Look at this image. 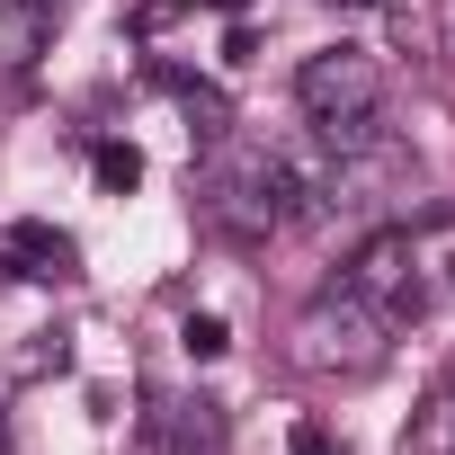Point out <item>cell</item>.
Wrapping results in <instances>:
<instances>
[{
  "mask_svg": "<svg viewBox=\"0 0 455 455\" xmlns=\"http://www.w3.org/2000/svg\"><path fill=\"white\" fill-rule=\"evenodd\" d=\"M286 357H295L304 375H366V366L384 357V313L357 304L348 286H331V295H313V304L295 313Z\"/></svg>",
  "mask_w": 455,
  "mask_h": 455,
  "instance_id": "6da1fadb",
  "label": "cell"
},
{
  "mask_svg": "<svg viewBox=\"0 0 455 455\" xmlns=\"http://www.w3.org/2000/svg\"><path fill=\"white\" fill-rule=\"evenodd\" d=\"M419 268H428V259H419L411 233H366V242L348 251L339 286H348L357 304H375L384 322H411V313H428V277H419Z\"/></svg>",
  "mask_w": 455,
  "mask_h": 455,
  "instance_id": "7a4b0ae2",
  "label": "cell"
},
{
  "mask_svg": "<svg viewBox=\"0 0 455 455\" xmlns=\"http://www.w3.org/2000/svg\"><path fill=\"white\" fill-rule=\"evenodd\" d=\"M295 108L322 125V116H366V108H384V72H375V54H357V45H322V54H304V72H295Z\"/></svg>",
  "mask_w": 455,
  "mask_h": 455,
  "instance_id": "3957f363",
  "label": "cell"
},
{
  "mask_svg": "<svg viewBox=\"0 0 455 455\" xmlns=\"http://www.w3.org/2000/svg\"><path fill=\"white\" fill-rule=\"evenodd\" d=\"M205 214H214L233 242H268L277 223H286V179H277V152H251V161H233V170L214 179Z\"/></svg>",
  "mask_w": 455,
  "mask_h": 455,
  "instance_id": "277c9868",
  "label": "cell"
},
{
  "mask_svg": "<svg viewBox=\"0 0 455 455\" xmlns=\"http://www.w3.org/2000/svg\"><path fill=\"white\" fill-rule=\"evenodd\" d=\"M402 455H455V384H446V393H428V402L411 411Z\"/></svg>",
  "mask_w": 455,
  "mask_h": 455,
  "instance_id": "5b68a950",
  "label": "cell"
},
{
  "mask_svg": "<svg viewBox=\"0 0 455 455\" xmlns=\"http://www.w3.org/2000/svg\"><path fill=\"white\" fill-rule=\"evenodd\" d=\"M10 251L28 259V277H72V233H54V223H19V233H10Z\"/></svg>",
  "mask_w": 455,
  "mask_h": 455,
  "instance_id": "8992f818",
  "label": "cell"
},
{
  "mask_svg": "<svg viewBox=\"0 0 455 455\" xmlns=\"http://www.w3.org/2000/svg\"><path fill=\"white\" fill-rule=\"evenodd\" d=\"M99 188H116V196L143 188V152L134 143H99Z\"/></svg>",
  "mask_w": 455,
  "mask_h": 455,
  "instance_id": "52a82bcc",
  "label": "cell"
},
{
  "mask_svg": "<svg viewBox=\"0 0 455 455\" xmlns=\"http://www.w3.org/2000/svg\"><path fill=\"white\" fill-rule=\"evenodd\" d=\"M36 45H45V10H10V63H36Z\"/></svg>",
  "mask_w": 455,
  "mask_h": 455,
  "instance_id": "ba28073f",
  "label": "cell"
},
{
  "mask_svg": "<svg viewBox=\"0 0 455 455\" xmlns=\"http://www.w3.org/2000/svg\"><path fill=\"white\" fill-rule=\"evenodd\" d=\"M179 339H188V357H223V348H233L214 313H188V331H179Z\"/></svg>",
  "mask_w": 455,
  "mask_h": 455,
  "instance_id": "9c48e42d",
  "label": "cell"
},
{
  "mask_svg": "<svg viewBox=\"0 0 455 455\" xmlns=\"http://www.w3.org/2000/svg\"><path fill=\"white\" fill-rule=\"evenodd\" d=\"M179 10H188V0H152V10H134V36H161Z\"/></svg>",
  "mask_w": 455,
  "mask_h": 455,
  "instance_id": "30bf717a",
  "label": "cell"
},
{
  "mask_svg": "<svg viewBox=\"0 0 455 455\" xmlns=\"http://www.w3.org/2000/svg\"><path fill=\"white\" fill-rule=\"evenodd\" d=\"M295 455H331V428H322V419H304V428H295Z\"/></svg>",
  "mask_w": 455,
  "mask_h": 455,
  "instance_id": "8fae6325",
  "label": "cell"
},
{
  "mask_svg": "<svg viewBox=\"0 0 455 455\" xmlns=\"http://www.w3.org/2000/svg\"><path fill=\"white\" fill-rule=\"evenodd\" d=\"M0 455H10V411H0Z\"/></svg>",
  "mask_w": 455,
  "mask_h": 455,
  "instance_id": "7c38bea8",
  "label": "cell"
},
{
  "mask_svg": "<svg viewBox=\"0 0 455 455\" xmlns=\"http://www.w3.org/2000/svg\"><path fill=\"white\" fill-rule=\"evenodd\" d=\"M339 10H375V0H339Z\"/></svg>",
  "mask_w": 455,
  "mask_h": 455,
  "instance_id": "4fadbf2b",
  "label": "cell"
},
{
  "mask_svg": "<svg viewBox=\"0 0 455 455\" xmlns=\"http://www.w3.org/2000/svg\"><path fill=\"white\" fill-rule=\"evenodd\" d=\"M446 286H455V251H446Z\"/></svg>",
  "mask_w": 455,
  "mask_h": 455,
  "instance_id": "5bb4252c",
  "label": "cell"
},
{
  "mask_svg": "<svg viewBox=\"0 0 455 455\" xmlns=\"http://www.w3.org/2000/svg\"><path fill=\"white\" fill-rule=\"evenodd\" d=\"M28 10H54V0H28Z\"/></svg>",
  "mask_w": 455,
  "mask_h": 455,
  "instance_id": "9a60e30c",
  "label": "cell"
},
{
  "mask_svg": "<svg viewBox=\"0 0 455 455\" xmlns=\"http://www.w3.org/2000/svg\"><path fill=\"white\" fill-rule=\"evenodd\" d=\"M223 10H242V0H223Z\"/></svg>",
  "mask_w": 455,
  "mask_h": 455,
  "instance_id": "2e32d148",
  "label": "cell"
}]
</instances>
